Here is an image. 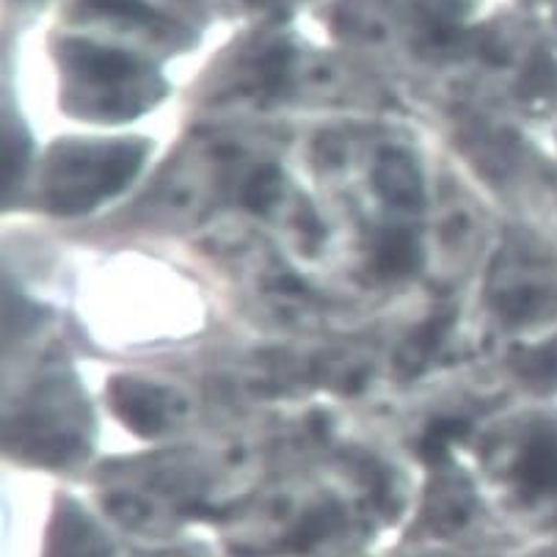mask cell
Instances as JSON below:
<instances>
[{"label": "cell", "instance_id": "cell-7", "mask_svg": "<svg viewBox=\"0 0 557 557\" xmlns=\"http://www.w3.org/2000/svg\"><path fill=\"white\" fill-rule=\"evenodd\" d=\"M276 188H278V172L273 166H262L255 177L249 180L246 185V205L257 213L271 208V202L276 199Z\"/></svg>", "mask_w": 557, "mask_h": 557}, {"label": "cell", "instance_id": "cell-4", "mask_svg": "<svg viewBox=\"0 0 557 557\" xmlns=\"http://www.w3.org/2000/svg\"><path fill=\"white\" fill-rule=\"evenodd\" d=\"M469 431V425L458 417H447V420H433L425 428L420 440V458L425 463H440L445 461L447 450L453 447V442H458L463 433Z\"/></svg>", "mask_w": 557, "mask_h": 557}, {"label": "cell", "instance_id": "cell-2", "mask_svg": "<svg viewBox=\"0 0 557 557\" xmlns=\"http://www.w3.org/2000/svg\"><path fill=\"white\" fill-rule=\"evenodd\" d=\"M375 271L384 273V276H409L420 265V249H417V240L404 230H389L375 240L373 251Z\"/></svg>", "mask_w": 557, "mask_h": 557}, {"label": "cell", "instance_id": "cell-3", "mask_svg": "<svg viewBox=\"0 0 557 557\" xmlns=\"http://www.w3.org/2000/svg\"><path fill=\"white\" fill-rule=\"evenodd\" d=\"M339 524V510L334 505H321V508L309 510L301 522L293 528L290 539L285 541V549L307 552L314 544H321L326 535H332Z\"/></svg>", "mask_w": 557, "mask_h": 557}, {"label": "cell", "instance_id": "cell-5", "mask_svg": "<svg viewBox=\"0 0 557 557\" xmlns=\"http://www.w3.org/2000/svg\"><path fill=\"white\" fill-rule=\"evenodd\" d=\"M75 61L95 81H122L136 70V64L127 55L100 48H75Z\"/></svg>", "mask_w": 557, "mask_h": 557}, {"label": "cell", "instance_id": "cell-1", "mask_svg": "<svg viewBox=\"0 0 557 557\" xmlns=\"http://www.w3.org/2000/svg\"><path fill=\"white\" fill-rule=\"evenodd\" d=\"M516 478L528 494L557 492V436L541 431L530 436L522 458L516 463Z\"/></svg>", "mask_w": 557, "mask_h": 557}, {"label": "cell", "instance_id": "cell-8", "mask_svg": "<svg viewBox=\"0 0 557 557\" xmlns=\"http://www.w3.org/2000/svg\"><path fill=\"white\" fill-rule=\"evenodd\" d=\"M91 7L100 9V12H111V14H119V17H131V20H138V23H154V12H149L144 3H138V0H89Z\"/></svg>", "mask_w": 557, "mask_h": 557}, {"label": "cell", "instance_id": "cell-6", "mask_svg": "<svg viewBox=\"0 0 557 557\" xmlns=\"http://www.w3.org/2000/svg\"><path fill=\"white\" fill-rule=\"evenodd\" d=\"M447 326H450V318H433V321H428L425 326L417 329V332L411 334L409 345H406V359H409V356H417L414 364L425 362L428 356L436 350V345L442 343Z\"/></svg>", "mask_w": 557, "mask_h": 557}]
</instances>
